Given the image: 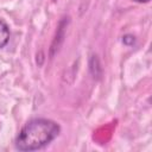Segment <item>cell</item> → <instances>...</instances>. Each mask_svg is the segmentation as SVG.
<instances>
[{"mask_svg":"<svg viewBox=\"0 0 152 152\" xmlns=\"http://www.w3.org/2000/svg\"><path fill=\"white\" fill-rule=\"evenodd\" d=\"M59 126L48 119H33L20 131L15 146L20 151H36L50 144L58 134Z\"/></svg>","mask_w":152,"mask_h":152,"instance_id":"obj_1","label":"cell"},{"mask_svg":"<svg viewBox=\"0 0 152 152\" xmlns=\"http://www.w3.org/2000/svg\"><path fill=\"white\" fill-rule=\"evenodd\" d=\"M10 39V28L8 25L0 19V49L4 48Z\"/></svg>","mask_w":152,"mask_h":152,"instance_id":"obj_2","label":"cell"},{"mask_svg":"<svg viewBox=\"0 0 152 152\" xmlns=\"http://www.w3.org/2000/svg\"><path fill=\"white\" fill-rule=\"evenodd\" d=\"M122 42H124V44H126V45H133L134 42H135V38H134L132 34H126V36H124Z\"/></svg>","mask_w":152,"mask_h":152,"instance_id":"obj_3","label":"cell"},{"mask_svg":"<svg viewBox=\"0 0 152 152\" xmlns=\"http://www.w3.org/2000/svg\"><path fill=\"white\" fill-rule=\"evenodd\" d=\"M134 1H137V2H148L150 0H134Z\"/></svg>","mask_w":152,"mask_h":152,"instance_id":"obj_4","label":"cell"}]
</instances>
